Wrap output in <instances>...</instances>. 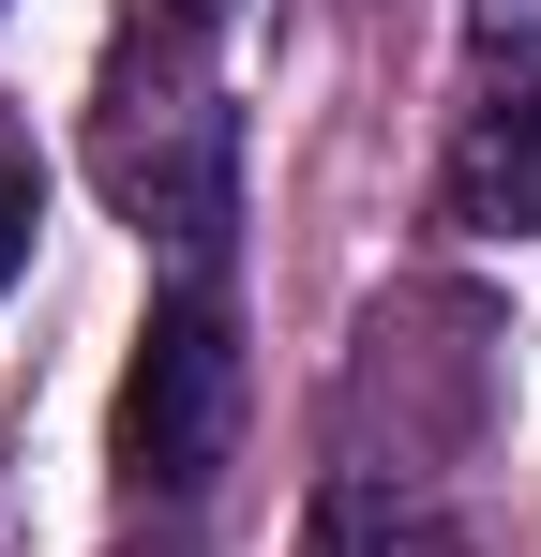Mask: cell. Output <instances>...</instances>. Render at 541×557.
<instances>
[{
	"label": "cell",
	"instance_id": "5b68a950",
	"mask_svg": "<svg viewBox=\"0 0 541 557\" xmlns=\"http://www.w3.org/2000/svg\"><path fill=\"white\" fill-rule=\"evenodd\" d=\"M30 242H46V166H30V136H0V286L30 272Z\"/></svg>",
	"mask_w": 541,
	"mask_h": 557
},
{
	"label": "cell",
	"instance_id": "7a4b0ae2",
	"mask_svg": "<svg viewBox=\"0 0 541 557\" xmlns=\"http://www.w3.org/2000/svg\"><path fill=\"white\" fill-rule=\"evenodd\" d=\"M241 453V332L211 286L151 301L136 362H121V482L136 497H211V467Z\"/></svg>",
	"mask_w": 541,
	"mask_h": 557
},
{
	"label": "cell",
	"instance_id": "3957f363",
	"mask_svg": "<svg viewBox=\"0 0 541 557\" xmlns=\"http://www.w3.org/2000/svg\"><path fill=\"white\" fill-rule=\"evenodd\" d=\"M451 226H481V242H541V76H512V91L451 136Z\"/></svg>",
	"mask_w": 541,
	"mask_h": 557
},
{
	"label": "cell",
	"instance_id": "8992f818",
	"mask_svg": "<svg viewBox=\"0 0 541 557\" xmlns=\"http://www.w3.org/2000/svg\"><path fill=\"white\" fill-rule=\"evenodd\" d=\"M481 30H496V46H527V30H541V0H481Z\"/></svg>",
	"mask_w": 541,
	"mask_h": 557
},
{
	"label": "cell",
	"instance_id": "6da1fadb",
	"mask_svg": "<svg viewBox=\"0 0 541 557\" xmlns=\"http://www.w3.org/2000/svg\"><path fill=\"white\" fill-rule=\"evenodd\" d=\"M90 166H105V196H121L136 242H166L180 272L211 286L226 226H241V106L211 76V15H196V0H151V15L105 46Z\"/></svg>",
	"mask_w": 541,
	"mask_h": 557
},
{
	"label": "cell",
	"instance_id": "277c9868",
	"mask_svg": "<svg viewBox=\"0 0 541 557\" xmlns=\"http://www.w3.org/2000/svg\"><path fill=\"white\" fill-rule=\"evenodd\" d=\"M301 557H406V512H391V482L376 467H347L331 497H316V543Z\"/></svg>",
	"mask_w": 541,
	"mask_h": 557
}]
</instances>
